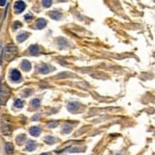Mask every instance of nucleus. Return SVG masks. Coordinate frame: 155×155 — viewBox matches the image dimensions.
<instances>
[{
	"label": "nucleus",
	"mask_w": 155,
	"mask_h": 155,
	"mask_svg": "<svg viewBox=\"0 0 155 155\" xmlns=\"http://www.w3.org/2000/svg\"><path fill=\"white\" fill-rule=\"evenodd\" d=\"M11 91L6 84H0V104H4L10 97Z\"/></svg>",
	"instance_id": "f257e3e1"
},
{
	"label": "nucleus",
	"mask_w": 155,
	"mask_h": 155,
	"mask_svg": "<svg viewBox=\"0 0 155 155\" xmlns=\"http://www.w3.org/2000/svg\"><path fill=\"white\" fill-rule=\"evenodd\" d=\"M16 55V48L13 45H8L4 50L5 59L7 61H10L15 58Z\"/></svg>",
	"instance_id": "f03ea898"
},
{
	"label": "nucleus",
	"mask_w": 155,
	"mask_h": 155,
	"mask_svg": "<svg viewBox=\"0 0 155 155\" xmlns=\"http://www.w3.org/2000/svg\"><path fill=\"white\" fill-rule=\"evenodd\" d=\"M26 8V5L23 1H16L15 4V11L16 13H22Z\"/></svg>",
	"instance_id": "7ed1b4c3"
},
{
	"label": "nucleus",
	"mask_w": 155,
	"mask_h": 155,
	"mask_svg": "<svg viewBox=\"0 0 155 155\" xmlns=\"http://www.w3.org/2000/svg\"><path fill=\"white\" fill-rule=\"evenodd\" d=\"M11 78L13 81H19L21 80V74L18 70H12L11 72Z\"/></svg>",
	"instance_id": "20e7f679"
},
{
	"label": "nucleus",
	"mask_w": 155,
	"mask_h": 155,
	"mask_svg": "<svg viewBox=\"0 0 155 155\" xmlns=\"http://www.w3.org/2000/svg\"><path fill=\"white\" fill-rule=\"evenodd\" d=\"M30 134L32 136H34V137H37V136L40 135V133H41V129L39 128V126H34V127H31L30 128Z\"/></svg>",
	"instance_id": "39448f33"
},
{
	"label": "nucleus",
	"mask_w": 155,
	"mask_h": 155,
	"mask_svg": "<svg viewBox=\"0 0 155 155\" xmlns=\"http://www.w3.org/2000/svg\"><path fill=\"white\" fill-rule=\"evenodd\" d=\"M49 15L51 16V18H53V19H55V20L61 19V16H62V15L59 12V11H52V12L49 13Z\"/></svg>",
	"instance_id": "423d86ee"
},
{
	"label": "nucleus",
	"mask_w": 155,
	"mask_h": 155,
	"mask_svg": "<svg viewBox=\"0 0 155 155\" xmlns=\"http://www.w3.org/2000/svg\"><path fill=\"white\" fill-rule=\"evenodd\" d=\"M28 37H29V33L23 32V33H21V34H19L17 37H16V39H17L18 42H23V41H25L27 39H28Z\"/></svg>",
	"instance_id": "0eeeda50"
},
{
	"label": "nucleus",
	"mask_w": 155,
	"mask_h": 155,
	"mask_svg": "<svg viewBox=\"0 0 155 155\" xmlns=\"http://www.w3.org/2000/svg\"><path fill=\"white\" fill-rule=\"evenodd\" d=\"M39 72L41 73V74H48L50 72V67L47 64H41L39 67Z\"/></svg>",
	"instance_id": "6e6552de"
},
{
	"label": "nucleus",
	"mask_w": 155,
	"mask_h": 155,
	"mask_svg": "<svg viewBox=\"0 0 155 155\" xmlns=\"http://www.w3.org/2000/svg\"><path fill=\"white\" fill-rule=\"evenodd\" d=\"M39 47L37 45H31L30 46V49H29V52H30V54L33 56H36L37 55V54L39 53Z\"/></svg>",
	"instance_id": "1a4fd4ad"
},
{
	"label": "nucleus",
	"mask_w": 155,
	"mask_h": 155,
	"mask_svg": "<svg viewBox=\"0 0 155 155\" xmlns=\"http://www.w3.org/2000/svg\"><path fill=\"white\" fill-rule=\"evenodd\" d=\"M37 148V144L35 141H29L26 146V150L28 151H34Z\"/></svg>",
	"instance_id": "9d476101"
},
{
	"label": "nucleus",
	"mask_w": 155,
	"mask_h": 155,
	"mask_svg": "<svg viewBox=\"0 0 155 155\" xmlns=\"http://www.w3.org/2000/svg\"><path fill=\"white\" fill-rule=\"evenodd\" d=\"M26 139H27V137H26V135H25V134H20V135H18L17 137H16V139H15L16 144H17V145H19V146L23 145L24 142L26 141Z\"/></svg>",
	"instance_id": "9b49d317"
},
{
	"label": "nucleus",
	"mask_w": 155,
	"mask_h": 155,
	"mask_svg": "<svg viewBox=\"0 0 155 155\" xmlns=\"http://www.w3.org/2000/svg\"><path fill=\"white\" fill-rule=\"evenodd\" d=\"M44 140H45V143L48 144V145H54V144L58 142V139L53 137V136H46Z\"/></svg>",
	"instance_id": "f8f14e48"
},
{
	"label": "nucleus",
	"mask_w": 155,
	"mask_h": 155,
	"mask_svg": "<svg viewBox=\"0 0 155 155\" xmlns=\"http://www.w3.org/2000/svg\"><path fill=\"white\" fill-rule=\"evenodd\" d=\"M46 24H47V21L45 19H43V18H39V19L37 21L36 27L37 29H43L46 26Z\"/></svg>",
	"instance_id": "ddd939ff"
},
{
	"label": "nucleus",
	"mask_w": 155,
	"mask_h": 155,
	"mask_svg": "<svg viewBox=\"0 0 155 155\" xmlns=\"http://www.w3.org/2000/svg\"><path fill=\"white\" fill-rule=\"evenodd\" d=\"M21 68L24 70V71H26V72H28V71H30L31 70V68H32V65H31V63L28 61H22V64H21Z\"/></svg>",
	"instance_id": "4468645a"
},
{
	"label": "nucleus",
	"mask_w": 155,
	"mask_h": 155,
	"mask_svg": "<svg viewBox=\"0 0 155 155\" xmlns=\"http://www.w3.org/2000/svg\"><path fill=\"white\" fill-rule=\"evenodd\" d=\"M78 106H80L78 102H69V104H68L67 107H68V110L74 111V110H77Z\"/></svg>",
	"instance_id": "2eb2a0df"
},
{
	"label": "nucleus",
	"mask_w": 155,
	"mask_h": 155,
	"mask_svg": "<svg viewBox=\"0 0 155 155\" xmlns=\"http://www.w3.org/2000/svg\"><path fill=\"white\" fill-rule=\"evenodd\" d=\"M2 132H3L4 135H10L11 132H12V126L10 124H5V126H2Z\"/></svg>",
	"instance_id": "dca6fc26"
},
{
	"label": "nucleus",
	"mask_w": 155,
	"mask_h": 155,
	"mask_svg": "<svg viewBox=\"0 0 155 155\" xmlns=\"http://www.w3.org/2000/svg\"><path fill=\"white\" fill-rule=\"evenodd\" d=\"M71 131H72V126L68 124H64L63 127H62V129H61L62 134H69V133H71Z\"/></svg>",
	"instance_id": "f3484780"
},
{
	"label": "nucleus",
	"mask_w": 155,
	"mask_h": 155,
	"mask_svg": "<svg viewBox=\"0 0 155 155\" xmlns=\"http://www.w3.org/2000/svg\"><path fill=\"white\" fill-rule=\"evenodd\" d=\"M5 148H6L7 153L12 154L13 152V144L7 143V144H6V146H5Z\"/></svg>",
	"instance_id": "a211bd4d"
},
{
	"label": "nucleus",
	"mask_w": 155,
	"mask_h": 155,
	"mask_svg": "<svg viewBox=\"0 0 155 155\" xmlns=\"http://www.w3.org/2000/svg\"><path fill=\"white\" fill-rule=\"evenodd\" d=\"M31 104L34 108H39V105H40V102H39V99H34L31 102Z\"/></svg>",
	"instance_id": "6ab92c4d"
},
{
	"label": "nucleus",
	"mask_w": 155,
	"mask_h": 155,
	"mask_svg": "<svg viewBox=\"0 0 155 155\" xmlns=\"http://www.w3.org/2000/svg\"><path fill=\"white\" fill-rule=\"evenodd\" d=\"M23 105H24L23 100H21L20 99L15 100V107H17V108H21V107H23Z\"/></svg>",
	"instance_id": "aec40b11"
},
{
	"label": "nucleus",
	"mask_w": 155,
	"mask_h": 155,
	"mask_svg": "<svg viewBox=\"0 0 155 155\" xmlns=\"http://www.w3.org/2000/svg\"><path fill=\"white\" fill-rule=\"evenodd\" d=\"M47 126H48L49 127H51V128H54V127H57V126H59V122L52 121V122H50V123L47 124Z\"/></svg>",
	"instance_id": "412c9836"
},
{
	"label": "nucleus",
	"mask_w": 155,
	"mask_h": 155,
	"mask_svg": "<svg viewBox=\"0 0 155 155\" xmlns=\"http://www.w3.org/2000/svg\"><path fill=\"white\" fill-rule=\"evenodd\" d=\"M42 5L44 7L48 8V7H50L51 5H52V1H51V0H43V1H42Z\"/></svg>",
	"instance_id": "4be33fe9"
},
{
	"label": "nucleus",
	"mask_w": 155,
	"mask_h": 155,
	"mask_svg": "<svg viewBox=\"0 0 155 155\" xmlns=\"http://www.w3.org/2000/svg\"><path fill=\"white\" fill-rule=\"evenodd\" d=\"M21 26H22V24H21V22H19V21H15V22L13 23V30H15V29L19 28V27H21Z\"/></svg>",
	"instance_id": "5701e85b"
},
{
	"label": "nucleus",
	"mask_w": 155,
	"mask_h": 155,
	"mask_svg": "<svg viewBox=\"0 0 155 155\" xmlns=\"http://www.w3.org/2000/svg\"><path fill=\"white\" fill-rule=\"evenodd\" d=\"M31 17H32V15H31V13H29V15H25V20H26V21L31 20Z\"/></svg>",
	"instance_id": "b1692460"
},
{
	"label": "nucleus",
	"mask_w": 155,
	"mask_h": 155,
	"mask_svg": "<svg viewBox=\"0 0 155 155\" xmlns=\"http://www.w3.org/2000/svg\"><path fill=\"white\" fill-rule=\"evenodd\" d=\"M6 4V1L5 0H0V6H4Z\"/></svg>",
	"instance_id": "393cba45"
},
{
	"label": "nucleus",
	"mask_w": 155,
	"mask_h": 155,
	"mask_svg": "<svg viewBox=\"0 0 155 155\" xmlns=\"http://www.w3.org/2000/svg\"><path fill=\"white\" fill-rule=\"evenodd\" d=\"M39 115L35 116V117H34V120H37V119H39Z\"/></svg>",
	"instance_id": "a878e982"
},
{
	"label": "nucleus",
	"mask_w": 155,
	"mask_h": 155,
	"mask_svg": "<svg viewBox=\"0 0 155 155\" xmlns=\"http://www.w3.org/2000/svg\"><path fill=\"white\" fill-rule=\"evenodd\" d=\"M40 155H52L51 153H42V154H40Z\"/></svg>",
	"instance_id": "bb28decb"
}]
</instances>
